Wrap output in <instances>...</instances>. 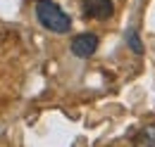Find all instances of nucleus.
Returning a JSON list of instances; mask_svg holds the SVG:
<instances>
[{"instance_id": "nucleus-3", "label": "nucleus", "mask_w": 155, "mask_h": 147, "mask_svg": "<svg viewBox=\"0 0 155 147\" xmlns=\"http://www.w3.org/2000/svg\"><path fill=\"white\" fill-rule=\"evenodd\" d=\"M98 50V36L96 33H79L72 40V52L79 59H88L91 55H96Z\"/></svg>"}, {"instance_id": "nucleus-1", "label": "nucleus", "mask_w": 155, "mask_h": 147, "mask_svg": "<svg viewBox=\"0 0 155 147\" xmlns=\"http://www.w3.org/2000/svg\"><path fill=\"white\" fill-rule=\"evenodd\" d=\"M36 19L41 21L43 29H48L53 33H67L72 29L69 14L60 5H55L53 0H38V5H36Z\"/></svg>"}, {"instance_id": "nucleus-4", "label": "nucleus", "mask_w": 155, "mask_h": 147, "mask_svg": "<svg viewBox=\"0 0 155 147\" xmlns=\"http://www.w3.org/2000/svg\"><path fill=\"white\" fill-rule=\"evenodd\" d=\"M124 38H127V45L134 50L136 55H143V43H141V38H138V31H136V29H129Z\"/></svg>"}, {"instance_id": "nucleus-2", "label": "nucleus", "mask_w": 155, "mask_h": 147, "mask_svg": "<svg viewBox=\"0 0 155 147\" xmlns=\"http://www.w3.org/2000/svg\"><path fill=\"white\" fill-rule=\"evenodd\" d=\"M81 12L86 19L105 21V19H112L115 14V2L112 0H81Z\"/></svg>"}, {"instance_id": "nucleus-5", "label": "nucleus", "mask_w": 155, "mask_h": 147, "mask_svg": "<svg viewBox=\"0 0 155 147\" xmlns=\"http://www.w3.org/2000/svg\"><path fill=\"white\" fill-rule=\"evenodd\" d=\"M136 142H155V126H146L141 135H136Z\"/></svg>"}]
</instances>
